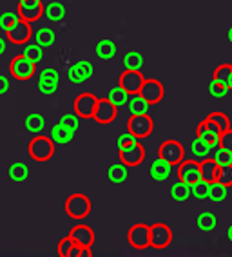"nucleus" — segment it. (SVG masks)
I'll use <instances>...</instances> for the list:
<instances>
[{"instance_id":"412c9836","label":"nucleus","mask_w":232,"mask_h":257,"mask_svg":"<svg viewBox=\"0 0 232 257\" xmlns=\"http://www.w3.org/2000/svg\"><path fill=\"white\" fill-rule=\"evenodd\" d=\"M127 107H129L131 114H147V110H149V107H151V103H149V101H145L144 98L140 96V92H135V94H129Z\"/></svg>"},{"instance_id":"cd10ccee","label":"nucleus","mask_w":232,"mask_h":257,"mask_svg":"<svg viewBox=\"0 0 232 257\" xmlns=\"http://www.w3.org/2000/svg\"><path fill=\"white\" fill-rule=\"evenodd\" d=\"M44 15H46L47 20H51V22H60L65 17V8L62 4H58V2H53V4H49L47 8H44Z\"/></svg>"},{"instance_id":"9b49d317","label":"nucleus","mask_w":232,"mask_h":257,"mask_svg":"<svg viewBox=\"0 0 232 257\" xmlns=\"http://www.w3.org/2000/svg\"><path fill=\"white\" fill-rule=\"evenodd\" d=\"M116 112H118V107H116L114 103H111L109 98H102V100H98L96 110H94L93 118L96 119L98 123L107 125V123H112V121H114Z\"/></svg>"},{"instance_id":"393cba45","label":"nucleus","mask_w":232,"mask_h":257,"mask_svg":"<svg viewBox=\"0 0 232 257\" xmlns=\"http://www.w3.org/2000/svg\"><path fill=\"white\" fill-rule=\"evenodd\" d=\"M171 196L174 201H187L190 198V185L183 183L178 179L176 183L171 187Z\"/></svg>"},{"instance_id":"dca6fc26","label":"nucleus","mask_w":232,"mask_h":257,"mask_svg":"<svg viewBox=\"0 0 232 257\" xmlns=\"http://www.w3.org/2000/svg\"><path fill=\"white\" fill-rule=\"evenodd\" d=\"M219 149V143L216 145H209V143H205L201 138L196 136V140L190 143V152H192V156L196 160H205V158H212L216 154V151Z\"/></svg>"},{"instance_id":"f3484780","label":"nucleus","mask_w":232,"mask_h":257,"mask_svg":"<svg viewBox=\"0 0 232 257\" xmlns=\"http://www.w3.org/2000/svg\"><path fill=\"white\" fill-rule=\"evenodd\" d=\"M69 235L74 239V243L80 244V246H91L94 243V232L87 225H76L71 230Z\"/></svg>"},{"instance_id":"6e6d98bb","label":"nucleus","mask_w":232,"mask_h":257,"mask_svg":"<svg viewBox=\"0 0 232 257\" xmlns=\"http://www.w3.org/2000/svg\"><path fill=\"white\" fill-rule=\"evenodd\" d=\"M228 40H230V42H232V28H230V29H228Z\"/></svg>"},{"instance_id":"37998d69","label":"nucleus","mask_w":232,"mask_h":257,"mask_svg":"<svg viewBox=\"0 0 232 257\" xmlns=\"http://www.w3.org/2000/svg\"><path fill=\"white\" fill-rule=\"evenodd\" d=\"M60 123L76 133V128H78V125H80V116L76 114V112H74V114H64L60 118Z\"/></svg>"},{"instance_id":"39448f33","label":"nucleus","mask_w":232,"mask_h":257,"mask_svg":"<svg viewBox=\"0 0 232 257\" xmlns=\"http://www.w3.org/2000/svg\"><path fill=\"white\" fill-rule=\"evenodd\" d=\"M118 151H120V161L127 167H138L145 158V149L138 140L126 145V147L118 149Z\"/></svg>"},{"instance_id":"f8f14e48","label":"nucleus","mask_w":232,"mask_h":257,"mask_svg":"<svg viewBox=\"0 0 232 257\" xmlns=\"http://www.w3.org/2000/svg\"><path fill=\"white\" fill-rule=\"evenodd\" d=\"M138 92L145 101H149L151 105H154V103H158V101L163 98V85L158 82V80L145 78Z\"/></svg>"},{"instance_id":"a18cd8bd","label":"nucleus","mask_w":232,"mask_h":257,"mask_svg":"<svg viewBox=\"0 0 232 257\" xmlns=\"http://www.w3.org/2000/svg\"><path fill=\"white\" fill-rule=\"evenodd\" d=\"M219 149H223V151H227L232 154V128L221 133V136H219Z\"/></svg>"},{"instance_id":"8fccbe9b","label":"nucleus","mask_w":232,"mask_h":257,"mask_svg":"<svg viewBox=\"0 0 232 257\" xmlns=\"http://www.w3.org/2000/svg\"><path fill=\"white\" fill-rule=\"evenodd\" d=\"M203 123H205V127L209 128V131H210L212 134H216V136H221V131H219V127H218L216 123H214V121H212L210 118L203 119Z\"/></svg>"},{"instance_id":"e433bc0d","label":"nucleus","mask_w":232,"mask_h":257,"mask_svg":"<svg viewBox=\"0 0 232 257\" xmlns=\"http://www.w3.org/2000/svg\"><path fill=\"white\" fill-rule=\"evenodd\" d=\"M22 55L26 56V58L31 60V62H35V64H38V62H42V58H44V47H40L38 44L28 46L26 49H24Z\"/></svg>"},{"instance_id":"bb28decb","label":"nucleus","mask_w":232,"mask_h":257,"mask_svg":"<svg viewBox=\"0 0 232 257\" xmlns=\"http://www.w3.org/2000/svg\"><path fill=\"white\" fill-rule=\"evenodd\" d=\"M96 55L100 56V58H103V60L112 58V56L116 55V44L112 40H107V38H103V40H100L96 44Z\"/></svg>"},{"instance_id":"72a5a7b5","label":"nucleus","mask_w":232,"mask_h":257,"mask_svg":"<svg viewBox=\"0 0 232 257\" xmlns=\"http://www.w3.org/2000/svg\"><path fill=\"white\" fill-rule=\"evenodd\" d=\"M209 188H210L209 181L198 179L194 185H190V196H194L198 199H207L209 198Z\"/></svg>"},{"instance_id":"5701e85b","label":"nucleus","mask_w":232,"mask_h":257,"mask_svg":"<svg viewBox=\"0 0 232 257\" xmlns=\"http://www.w3.org/2000/svg\"><path fill=\"white\" fill-rule=\"evenodd\" d=\"M107 178L111 179L112 183L120 185L124 183L127 178H129V170H127V165L124 163H116V165H111L109 170H107Z\"/></svg>"},{"instance_id":"7c9ffc66","label":"nucleus","mask_w":232,"mask_h":257,"mask_svg":"<svg viewBox=\"0 0 232 257\" xmlns=\"http://www.w3.org/2000/svg\"><path fill=\"white\" fill-rule=\"evenodd\" d=\"M10 178L17 183H22L29 178V169L26 163H13L10 167Z\"/></svg>"},{"instance_id":"c9c22d12","label":"nucleus","mask_w":232,"mask_h":257,"mask_svg":"<svg viewBox=\"0 0 232 257\" xmlns=\"http://www.w3.org/2000/svg\"><path fill=\"white\" fill-rule=\"evenodd\" d=\"M196 136L203 140L205 143H209V145H216V143H219V136H216V134L210 133L209 128L205 127L203 121L198 125V128H196Z\"/></svg>"},{"instance_id":"4468645a","label":"nucleus","mask_w":232,"mask_h":257,"mask_svg":"<svg viewBox=\"0 0 232 257\" xmlns=\"http://www.w3.org/2000/svg\"><path fill=\"white\" fill-rule=\"evenodd\" d=\"M149 228H151V226L144 225V223L133 226V228L129 230V234H127L131 246L136 248V250H145L147 246H151V244H149Z\"/></svg>"},{"instance_id":"c03bdc74","label":"nucleus","mask_w":232,"mask_h":257,"mask_svg":"<svg viewBox=\"0 0 232 257\" xmlns=\"http://www.w3.org/2000/svg\"><path fill=\"white\" fill-rule=\"evenodd\" d=\"M74 239L71 237V235H67V237H64L60 241V244H58V253H60L62 257H69L71 250L74 248Z\"/></svg>"},{"instance_id":"473e14b6","label":"nucleus","mask_w":232,"mask_h":257,"mask_svg":"<svg viewBox=\"0 0 232 257\" xmlns=\"http://www.w3.org/2000/svg\"><path fill=\"white\" fill-rule=\"evenodd\" d=\"M107 98H109L111 103H114L116 107H122V105H126L127 100H129V92L122 87V85H116L114 89H111V92H109Z\"/></svg>"},{"instance_id":"9d476101","label":"nucleus","mask_w":232,"mask_h":257,"mask_svg":"<svg viewBox=\"0 0 232 257\" xmlns=\"http://www.w3.org/2000/svg\"><path fill=\"white\" fill-rule=\"evenodd\" d=\"M98 98L91 92H84L80 94L76 100H74V112L80 116V118H93L94 110H96Z\"/></svg>"},{"instance_id":"0eeeda50","label":"nucleus","mask_w":232,"mask_h":257,"mask_svg":"<svg viewBox=\"0 0 232 257\" xmlns=\"http://www.w3.org/2000/svg\"><path fill=\"white\" fill-rule=\"evenodd\" d=\"M35 73H37V64L31 62L29 58H26L24 55L15 56L13 62H11V74H13L17 80H20V82L33 78Z\"/></svg>"},{"instance_id":"2f4dec72","label":"nucleus","mask_w":232,"mask_h":257,"mask_svg":"<svg viewBox=\"0 0 232 257\" xmlns=\"http://www.w3.org/2000/svg\"><path fill=\"white\" fill-rule=\"evenodd\" d=\"M196 221H198V228L203 230V232L214 230L216 228V223H218V219H216V216H214L212 212H201Z\"/></svg>"},{"instance_id":"5fc2aeb1","label":"nucleus","mask_w":232,"mask_h":257,"mask_svg":"<svg viewBox=\"0 0 232 257\" xmlns=\"http://www.w3.org/2000/svg\"><path fill=\"white\" fill-rule=\"evenodd\" d=\"M227 235H228V239H230V241H232V225L228 226V230H227Z\"/></svg>"},{"instance_id":"a19ab883","label":"nucleus","mask_w":232,"mask_h":257,"mask_svg":"<svg viewBox=\"0 0 232 257\" xmlns=\"http://www.w3.org/2000/svg\"><path fill=\"white\" fill-rule=\"evenodd\" d=\"M19 19H20L19 13H13V11H6V13L0 15V28L4 29V31H8L11 26H15V22H17Z\"/></svg>"},{"instance_id":"ea45409f","label":"nucleus","mask_w":232,"mask_h":257,"mask_svg":"<svg viewBox=\"0 0 232 257\" xmlns=\"http://www.w3.org/2000/svg\"><path fill=\"white\" fill-rule=\"evenodd\" d=\"M218 181L221 185H225V187H230L232 185V163H228V165H219Z\"/></svg>"},{"instance_id":"1a4fd4ad","label":"nucleus","mask_w":232,"mask_h":257,"mask_svg":"<svg viewBox=\"0 0 232 257\" xmlns=\"http://www.w3.org/2000/svg\"><path fill=\"white\" fill-rule=\"evenodd\" d=\"M6 35H8L10 42H13V44H26L33 35L31 22H28V20H24V19H19L17 22H15V26H11V28L6 31Z\"/></svg>"},{"instance_id":"c85d7f7f","label":"nucleus","mask_w":232,"mask_h":257,"mask_svg":"<svg viewBox=\"0 0 232 257\" xmlns=\"http://www.w3.org/2000/svg\"><path fill=\"white\" fill-rule=\"evenodd\" d=\"M55 31L49 28H42L35 33V42H37L40 47H49L55 44Z\"/></svg>"},{"instance_id":"2eb2a0df","label":"nucleus","mask_w":232,"mask_h":257,"mask_svg":"<svg viewBox=\"0 0 232 257\" xmlns=\"http://www.w3.org/2000/svg\"><path fill=\"white\" fill-rule=\"evenodd\" d=\"M144 74L140 73V71H135V69H126L124 73H122L120 76V83L118 85H122V87L126 89L129 94H135V92L140 91V87H142V83H144Z\"/></svg>"},{"instance_id":"79ce46f5","label":"nucleus","mask_w":232,"mask_h":257,"mask_svg":"<svg viewBox=\"0 0 232 257\" xmlns=\"http://www.w3.org/2000/svg\"><path fill=\"white\" fill-rule=\"evenodd\" d=\"M228 91H230V89L225 87V85H221V83H218L216 80H212L210 85H209L210 96H214V98H225L228 94Z\"/></svg>"},{"instance_id":"864d4df0","label":"nucleus","mask_w":232,"mask_h":257,"mask_svg":"<svg viewBox=\"0 0 232 257\" xmlns=\"http://www.w3.org/2000/svg\"><path fill=\"white\" fill-rule=\"evenodd\" d=\"M6 49H8V42H6L4 38L0 37V56L4 55V53H6Z\"/></svg>"},{"instance_id":"f704fd0d","label":"nucleus","mask_w":232,"mask_h":257,"mask_svg":"<svg viewBox=\"0 0 232 257\" xmlns=\"http://www.w3.org/2000/svg\"><path fill=\"white\" fill-rule=\"evenodd\" d=\"M227 188L228 187L221 185L219 181H214V183H210L209 199H212V201H223V199L227 198Z\"/></svg>"},{"instance_id":"aec40b11","label":"nucleus","mask_w":232,"mask_h":257,"mask_svg":"<svg viewBox=\"0 0 232 257\" xmlns=\"http://www.w3.org/2000/svg\"><path fill=\"white\" fill-rule=\"evenodd\" d=\"M73 136H74V131L64 127V125L58 121V123L51 128V136H49V138L55 143H58V145H65V143H69L71 140H73Z\"/></svg>"},{"instance_id":"f03ea898","label":"nucleus","mask_w":232,"mask_h":257,"mask_svg":"<svg viewBox=\"0 0 232 257\" xmlns=\"http://www.w3.org/2000/svg\"><path fill=\"white\" fill-rule=\"evenodd\" d=\"M185 156V151L181 147V143L176 140H167L163 142L158 149V158H162L163 161H167L169 165H180Z\"/></svg>"},{"instance_id":"f257e3e1","label":"nucleus","mask_w":232,"mask_h":257,"mask_svg":"<svg viewBox=\"0 0 232 257\" xmlns=\"http://www.w3.org/2000/svg\"><path fill=\"white\" fill-rule=\"evenodd\" d=\"M55 154V142L47 136H37L29 143V156L37 161H46Z\"/></svg>"},{"instance_id":"3c124183","label":"nucleus","mask_w":232,"mask_h":257,"mask_svg":"<svg viewBox=\"0 0 232 257\" xmlns=\"http://www.w3.org/2000/svg\"><path fill=\"white\" fill-rule=\"evenodd\" d=\"M8 89H10V82H8V78H6V76H2V74H0V94H6V92H8Z\"/></svg>"},{"instance_id":"4be33fe9","label":"nucleus","mask_w":232,"mask_h":257,"mask_svg":"<svg viewBox=\"0 0 232 257\" xmlns=\"http://www.w3.org/2000/svg\"><path fill=\"white\" fill-rule=\"evenodd\" d=\"M212 80H216V82L225 85V87L232 89V64L230 65L228 64L218 65V67L214 69Z\"/></svg>"},{"instance_id":"423d86ee","label":"nucleus","mask_w":232,"mask_h":257,"mask_svg":"<svg viewBox=\"0 0 232 257\" xmlns=\"http://www.w3.org/2000/svg\"><path fill=\"white\" fill-rule=\"evenodd\" d=\"M172 241V232L167 225H162V223H156L149 228V244L156 250H163L167 248Z\"/></svg>"},{"instance_id":"6ab92c4d","label":"nucleus","mask_w":232,"mask_h":257,"mask_svg":"<svg viewBox=\"0 0 232 257\" xmlns=\"http://www.w3.org/2000/svg\"><path fill=\"white\" fill-rule=\"evenodd\" d=\"M171 169H172V165H169L167 161H163L162 158H158V160L151 165V178H153L154 181H165V179L171 176Z\"/></svg>"},{"instance_id":"ddd939ff","label":"nucleus","mask_w":232,"mask_h":257,"mask_svg":"<svg viewBox=\"0 0 232 257\" xmlns=\"http://www.w3.org/2000/svg\"><path fill=\"white\" fill-rule=\"evenodd\" d=\"M93 73H94L93 64L82 60V62H76V64L71 65L69 71H67V78H69L71 83H84L85 80H89L93 76Z\"/></svg>"},{"instance_id":"09e8293b","label":"nucleus","mask_w":232,"mask_h":257,"mask_svg":"<svg viewBox=\"0 0 232 257\" xmlns=\"http://www.w3.org/2000/svg\"><path fill=\"white\" fill-rule=\"evenodd\" d=\"M40 78H56L60 80V74H58V71L53 69V67H46V69L40 71Z\"/></svg>"},{"instance_id":"49530a36","label":"nucleus","mask_w":232,"mask_h":257,"mask_svg":"<svg viewBox=\"0 0 232 257\" xmlns=\"http://www.w3.org/2000/svg\"><path fill=\"white\" fill-rule=\"evenodd\" d=\"M212 158L216 160V163H218V165H228V163H232V154H230V152H227V151H223V149H218Z\"/></svg>"},{"instance_id":"7ed1b4c3","label":"nucleus","mask_w":232,"mask_h":257,"mask_svg":"<svg viewBox=\"0 0 232 257\" xmlns=\"http://www.w3.org/2000/svg\"><path fill=\"white\" fill-rule=\"evenodd\" d=\"M153 119L149 114H131L129 123H127V131H129L136 140L147 138L149 134L153 133Z\"/></svg>"},{"instance_id":"de8ad7c7","label":"nucleus","mask_w":232,"mask_h":257,"mask_svg":"<svg viewBox=\"0 0 232 257\" xmlns=\"http://www.w3.org/2000/svg\"><path fill=\"white\" fill-rule=\"evenodd\" d=\"M133 142H136V138L129 133V131H127L126 134H122L120 138L116 140V145H118V149H122V147H126V145H129V143H133Z\"/></svg>"},{"instance_id":"b1692460","label":"nucleus","mask_w":232,"mask_h":257,"mask_svg":"<svg viewBox=\"0 0 232 257\" xmlns=\"http://www.w3.org/2000/svg\"><path fill=\"white\" fill-rule=\"evenodd\" d=\"M19 17L24 20H28V22H35L38 20L40 17L44 15V6L38 4V6H29V8H24V6H19Z\"/></svg>"},{"instance_id":"4c0bfd02","label":"nucleus","mask_w":232,"mask_h":257,"mask_svg":"<svg viewBox=\"0 0 232 257\" xmlns=\"http://www.w3.org/2000/svg\"><path fill=\"white\" fill-rule=\"evenodd\" d=\"M38 89L42 94H55L58 89V80L56 78H40L38 80Z\"/></svg>"},{"instance_id":"6e6552de","label":"nucleus","mask_w":232,"mask_h":257,"mask_svg":"<svg viewBox=\"0 0 232 257\" xmlns=\"http://www.w3.org/2000/svg\"><path fill=\"white\" fill-rule=\"evenodd\" d=\"M178 178L180 181L187 185H194L198 179H201L200 174V161L194 160H183L178 165Z\"/></svg>"},{"instance_id":"603ef678","label":"nucleus","mask_w":232,"mask_h":257,"mask_svg":"<svg viewBox=\"0 0 232 257\" xmlns=\"http://www.w3.org/2000/svg\"><path fill=\"white\" fill-rule=\"evenodd\" d=\"M42 4V0H20L19 6H24V8H29V6H38Z\"/></svg>"},{"instance_id":"c756f323","label":"nucleus","mask_w":232,"mask_h":257,"mask_svg":"<svg viewBox=\"0 0 232 257\" xmlns=\"http://www.w3.org/2000/svg\"><path fill=\"white\" fill-rule=\"evenodd\" d=\"M124 67H126V69L140 71L144 67V56L140 55L138 51H129V53L124 56Z\"/></svg>"},{"instance_id":"a878e982","label":"nucleus","mask_w":232,"mask_h":257,"mask_svg":"<svg viewBox=\"0 0 232 257\" xmlns=\"http://www.w3.org/2000/svg\"><path fill=\"white\" fill-rule=\"evenodd\" d=\"M44 127H46V119H44L42 114H38V112H31V114L26 118V128H28L29 133H42Z\"/></svg>"},{"instance_id":"58836bf2","label":"nucleus","mask_w":232,"mask_h":257,"mask_svg":"<svg viewBox=\"0 0 232 257\" xmlns=\"http://www.w3.org/2000/svg\"><path fill=\"white\" fill-rule=\"evenodd\" d=\"M207 118L212 119L214 123L219 127V131H221V133H225V131H228V128H230V121H228L227 114H223V112H210Z\"/></svg>"},{"instance_id":"a211bd4d","label":"nucleus","mask_w":232,"mask_h":257,"mask_svg":"<svg viewBox=\"0 0 232 257\" xmlns=\"http://www.w3.org/2000/svg\"><path fill=\"white\" fill-rule=\"evenodd\" d=\"M218 172H219V165L216 163L214 158H205V160H200L201 179L209 181V183H214V181H218Z\"/></svg>"},{"instance_id":"20e7f679","label":"nucleus","mask_w":232,"mask_h":257,"mask_svg":"<svg viewBox=\"0 0 232 257\" xmlns=\"http://www.w3.org/2000/svg\"><path fill=\"white\" fill-rule=\"evenodd\" d=\"M89 210H91V201H89V198L84 196V194H73L65 201V212L71 217H74V219L85 217L89 214Z\"/></svg>"}]
</instances>
